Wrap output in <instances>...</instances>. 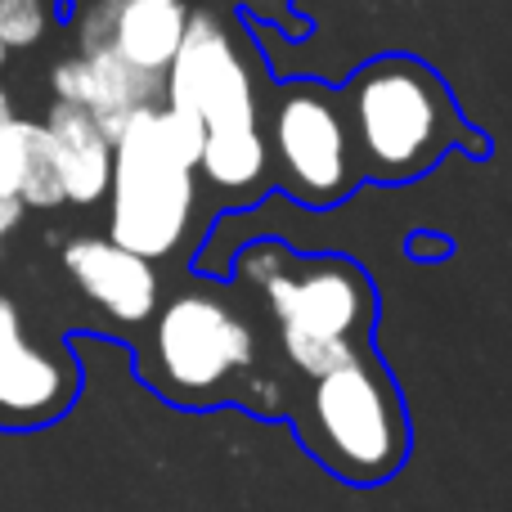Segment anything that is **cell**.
Listing matches in <instances>:
<instances>
[{"label":"cell","mask_w":512,"mask_h":512,"mask_svg":"<svg viewBox=\"0 0 512 512\" xmlns=\"http://www.w3.org/2000/svg\"><path fill=\"white\" fill-rule=\"evenodd\" d=\"M342 99L355 144V167L378 180H414L463 140L450 90L418 59L391 54L351 77Z\"/></svg>","instance_id":"2"},{"label":"cell","mask_w":512,"mask_h":512,"mask_svg":"<svg viewBox=\"0 0 512 512\" xmlns=\"http://www.w3.org/2000/svg\"><path fill=\"white\" fill-rule=\"evenodd\" d=\"M248 400H252V409H261V414H279L288 396H283L279 378H252L248 382Z\"/></svg>","instance_id":"19"},{"label":"cell","mask_w":512,"mask_h":512,"mask_svg":"<svg viewBox=\"0 0 512 512\" xmlns=\"http://www.w3.org/2000/svg\"><path fill=\"white\" fill-rule=\"evenodd\" d=\"M50 27V0H0V41L5 50H27Z\"/></svg>","instance_id":"15"},{"label":"cell","mask_w":512,"mask_h":512,"mask_svg":"<svg viewBox=\"0 0 512 512\" xmlns=\"http://www.w3.org/2000/svg\"><path fill=\"white\" fill-rule=\"evenodd\" d=\"M198 171L207 176V185L225 189V194H248V189L265 185L270 180V149H265L261 126L207 135L203 153H198Z\"/></svg>","instance_id":"13"},{"label":"cell","mask_w":512,"mask_h":512,"mask_svg":"<svg viewBox=\"0 0 512 512\" xmlns=\"http://www.w3.org/2000/svg\"><path fill=\"white\" fill-rule=\"evenodd\" d=\"M162 104L185 108L207 135L256 131V77L225 23L207 9H189V27L171 68L162 72Z\"/></svg>","instance_id":"7"},{"label":"cell","mask_w":512,"mask_h":512,"mask_svg":"<svg viewBox=\"0 0 512 512\" xmlns=\"http://www.w3.org/2000/svg\"><path fill=\"white\" fill-rule=\"evenodd\" d=\"M189 27V5L185 0H117L113 18V41L108 50L126 59L131 68L162 77L176 59L180 41Z\"/></svg>","instance_id":"12"},{"label":"cell","mask_w":512,"mask_h":512,"mask_svg":"<svg viewBox=\"0 0 512 512\" xmlns=\"http://www.w3.org/2000/svg\"><path fill=\"white\" fill-rule=\"evenodd\" d=\"M270 315L279 319L283 355L306 378H324L364 355L373 319V292L346 261H292L270 288Z\"/></svg>","instance_id":"4"},{"label":"cell","mask_w":512,"mask_h":512,"mask_svg":"<svg viewBox=\"0 0 512 512\" xmlns=\"http://www.w3.org/2000/svg\"><path fill=\"white\" fill-rule=\"evenodd\" d=\"M203 122L185 108L153 104L140 108L113 140V176H108V243L162 261L185 243L198 207V153Z\"/></svg>","instance_id":"1"},{"label":"cell","mask_w":512,"mask_h":512,"mask_svg":"<svg viewBox=\"0 0 512 512\" xmlns=\"http://www.w3.org/2000/svg\"><path fill=\"white\" fill-rule=\"evenodd\" d=\"M5 63H9V50H5V41H0V68H5Z\"/></svg>","instance_id":"22"},{"label":"cell","mask_w":512,"mask_h":512,"mask_svg":"<svg viewBox=\"0 0 512 512\" xmlns=\"http://www.w3.org/2000/svg\"><path fill=\"white\" fill-rule=\"evenodd\" d=\"M301 436L337 477L360 486L391 477L409 450V427L387 369L364 351L346 369L315 378Z\"/></svg>","instance_id":"3"},{"label":"cell","mask_w":512,"mask_h":512,"mask_svg":"<svg viewBox=\"0 0 512 512\" xmlns=\"http://www.w3.org/2000/svg\"><path fill=\"white\" fill-rule=\"evenodd\" d=\"M23 216H27V207L18 203V198H0V239H5L9 230H18V225H23Z\"/></svg>","instance_id":"20"},{"label":"cell","mask_w":512,"mask_h":512,"mask_svg":"<svg viewBox=\"0 0 512 512\" xmlns=\"http://www.w3.org/2000/svg\"><path fill=\"white\" fill-rule=\"evenodd\" d=\"M63 270L104 315L144 324L158 306V274L144 256L117 248L104 234H77L63 243Z\"/></svg>","instance_id":"10"},{"label":"cell","mask_w":512,"mask_h":512,"mask_svg":"<svg viewBox=\"0 0 512 512\" xmlns=\"http://www.w3.org/2000/svg\"><path fill=\"white\" fill-rule=\"evenodd\" d=\"M5 117H14V99H9V90H0V122Z\"/></svg>","instance_id":"21"},{"label":"cell","mask_w":512,"mask_h":512,"mask_svg":"<svg viewBox=\"0 0 512 512\" xmlns=\"http://www.w3.org/2000/svg\"><path fill=\"white\" fill-rule=\"evenodd\" d=\"M256 360L252 328L207 292H180L153 324V373L176 400H216Z\"/></svg>","instance_id":"5"},{"label":"cell","mask_w":512,"mask_h":512,"mask_svg":"<svg viewBox=\"0 0 512 512\" xmlns=\"http://www.w3.org/2000/svg\"><path fill=\"white\" fill-rule=\"evenodd\" d=\"M288 265H292V252L288 248L261 239V243H248V248L239 252V261H234V274H239L243 283H252V288H270V283L279 279Z\"/></svg>","instance_id":"17"},{"label":"cell","mask_w":512,"mask_h":512,"mask_svg":"<svg viewBox=\"0 0 512 512\" xmlns=\"http://www.w3.org/2000/svg\"><path fill=\"white\" fill-rule=\"evenodd\" d=\"M27 135H32V122L27 117H5L0 122V198H18V185H23V158H27Z\"/></svg>","instance_id":"16"},{"label":"cell","mask_w":512,"mask_h":512,"mask_svg":"<svg viewBox=\"0 0 512 512\" xmlns=\"http://www.w3.org/2000/svg\"><path fill=\"white\" fill-rule=\"evenodd\" d=\"M113 18H117V0H90V5L77 14V23H72L77 54L108 50V41H113Z\"/></svg>","instance_id":"18"},{"label":"cell","mask_w":512,"mask_h":512,"mask_svg":"<svg viewBox=\"0 0 512 512\" xmlns=\"http://www.w3.org/2000/svg\"><path fill=\"white\" fill-rule=\"evenodd\" d=\"M77 396V364L27 333L14 297L0 292V427L54 423Z\"/></svg>","instance_id":"8"},{"label":"cell","mask_w":512,"mask_h":512,"mask_svg":"<svg viewBox=\"0 0 512 512\" xmlns=\"http://www.w3.org/2000/svg\"><path fill=\"white\" fill-rule=\"evenodd\" d=\"M270 171L288 194L310 207H328L355 185V144L342 99L324 86H288L270 113Z\"/></svg>","instance_id":"6"},{"label":"cell","mask_w":512,"mask_h":512,"mask_svg":"<svg viewBox=\"0 0 512 512\" xmlns=\"http://www.w3.org/2000/svg\"><path fill=\"white\" fill-rule=\"evenodd\" d=\"M45 135L54 149V167H59V189L68 207H95L108 194V176H113V144L99 131V122L86 108L50 104L45 113Z\"/></svg>","instance_id":"11"},{"label":"cell","mask_w":512,"mask_h":512,"mask_svg":"<svg viewBox=\"0 0 512 512\" xmlns=\"http://www.w3.org/2000/svg\"><path fill=\"white\" fill-rule=\"evenodd\" d=\"M50 90H54V104L86 108L99 122V131L108 135V144L122 135V126L131 122L140 108L162 104V77H149V72L131 68V63L117 59L113 50L59 59L50 72Z\"/></svg>","instance_id":"9"},{"label":"cell","mask_w":512,"mask_h":512,"mask_svg":"<svg viewBox=\"0 0 512 512\" xmlns=\"http://www.w3.org/2000/svg\"><path fill=\"white\" fill-rule=\"evenodd\" d=\"M18 203H23V207H36V212L63 207L59 167H54L50 135H45L41 122H32V135H27V158H23V185H18Z\"/></svg>","instance_id":"14"}]
</instances>
